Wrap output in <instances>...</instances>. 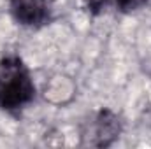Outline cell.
<instances>
[{"instance_id":"cell-1","label":"cell","mask_w":151,"mask_h":149,"mask_svg":"<svg viewBox=\"0 0 151 149\" xmlns=\"http://www.w3.org/2000/svg\"><path fill=\"white\" fill-rule=\"evenodd\" d=\"M35 88L19 58H5L0 63V107L19 109L34 98Z\"/></svg>"},{"instance_id":"cell-2","label":"cell","mask_w":151,"mask_h":149,"mask_svg":"<svg viewBox=\"0 0 151 149\" xmlns=\"http://www.w3.org/2000/svg\"><path fill=\"white\" fill-rule=\"evenodd\" d=\"M121 132L119 121L109 111H102L93 121V125L90 126L88 133H84V142L86 146H95V148H106L109 144H113L118 139Z\"/></svg>"},{"instance_id":"cell-3","label":"cell","mask_w":151,"mask_h":149,"mask_svg":"<svg viewBox=\"0 0 151 149\" xmlns=\"http://www.w3.org/2000/svg\"><path fill=\"white\" fill-rule=\"evenodd\" d=\"M76 97V84L74 81L65 74L53 75L46 84H44V98L46 102L53 105H65L72 102Z\"/></svg>"},{"instance_id":"cell-4","label":"cell","mask_w":151,"mask_h":149,"mask_svg":"<svg viewBox=\"0 0 151 149\" xmlns=\"http://www.w3.org/2000/svg\"><path fill=\"white\" fill-rule=\"evenodd\" d=\"M14 18L23 25H39L46 19L47 0H11Z\"/></svg>"},{"instance_id":"cell-5","label":"cell","mask_w":151,"mask_h":149,"mask_svg":"<svg viewBox=\"0 0 151 149\" xmlns=\"http://www.w3.org/2000/svg\"><path fill=\"white\" fill-rule=\"evenodd\" d=\"M118 2V7L121 11H134L137 7H141L146 0H116Z\"/></svg>"},{"instance_id":"cell-6","label":"cell","mask_w":151,"mask_h":149,"mask_svg":"<svg viewBox=\"0 0 151 149\" xmlns=\"http://www.w3.org/2000/svg\"><path fill=\"white\" fill-rule=\"evenodd\" d=\"M107 0H86V4H88V7L93 11V12H99L100 9H102V5L106 4Z\"/></svg>"}]
</instances>
